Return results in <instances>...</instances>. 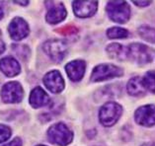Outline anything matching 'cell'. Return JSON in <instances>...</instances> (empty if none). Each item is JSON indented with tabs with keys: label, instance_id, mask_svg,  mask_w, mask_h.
<instances>
[{
	"label": "cell",
	"instance_id": "6da1fadb",
	"mask_svg": "<svg viewBox=\"0 0 155 146\" xmlns=\"http://www.w3.org/2000/svg\"><path fill=\"white\" fill-rule=\"evenodd\" d=\"M123 108L115 102H108L101 108L99 113L100 122L104 126H112L122 115Z\"/></svg>",
	"mask_w": 155,
	"mask_h": 146
},
{
	"label": "cell",
	"instance_id": "7a4b0ae2",
	"mask_svg": "<svg viewBox=\"0 0 155 146\" xmlns=\"http://www.w3.org/2000/svg\"><path fill=\"white\" fill-rule=\"evenodd\" d=\"M48 136L51 143L58 144L59 146H65L71 142L73 134L64 123L58 122L48 129Z\"/></svg>",
	"mask_w": 155,
	"mask_h": 146
},
{
	"label": "cell",
	"instance_id": "3957f363",
	"mask_svg": "<svg viewBox=\"0 0 155 146\" xmlns=\"http://www.w3.org/2000/svg\"><path fill=\"white\" fill-rule=\"evenodd\" d=\"M109 17L117 23H126L130 19V9L126 1H110L107 4Z\"/></svg>",
	"mask_w": 155,
	"mask_h": 146
},
{
	"label": "cell",
	"instance_id": "277c9868",
	"mask_svg": "<svg viewBox=\"0 0 155 146\" xmlns=\"http://www.w3.org/2000/svg\"><path fill=\"white\" fill-rule=\"evenodd\" d=\"M127 57L139 64H146L152 61L153 50L145 44L134 43L127 47Z\"/></svg>",
	"mask_w": 155,
	"mask_h": 146
},
{
	"label": "cell",
	"instance_id": "5b68a950",
	"mask_svg": "<svg viewBox=\"0 0 155 146\" xmlns=\"http://www.w3.org/2000/svg\"><path fill=\"white\" fill-rule=\"evenodd\" d=\"M123 75V70L113 64H100L94 68L91 79L94 82H100Z\"/></svg>",
	"mask_w": 155,
	"mask_h": 146
},
{
	"label": "cell",
	"instance_id": "8992f818",
	"mask_svg": "<svg viewBox=\"0 0 155 146\" xmlns=\"http://www.w3.org/2000/svg\"><path fill=\"white\" fill-rule=\"evenodd\" d=\"M44 50L55 62H60L65 57L67 46L59 40H48L44 44Z\"/></svg>",
	"mask_w": 155,
	"mask_h": 146
},
{
	"label": "cell",
	"instance_id": "52a82bcc",
	"mask_svg": "<svg viewBox=\"0 0 155 146\" xmlns=\"http://www.w3.org/2000/svg\"><path fill=\"white\" fill-rule=\"evenodd\" d=\"M1 98L5 103H20L23 98V89L18 82H9L3 86Z\"/></svg>",
	"mask_w": 155,
	"mask_h": 146
},
{
	"label": "cell",
	"instance_id": "ba28073f",
	"mask_svg": "<svg viewBox=\"0 0 155 146\" xmlns=\"http://www.w3.org/2000/svg\"><path fill=\"white\" fill-rule=\"evenodd\" d=\"M134 118L138 125L151 126L155 125V106L145 105L138 108L134 114Z\"/></svg>",
	"mask_w": 155,
	"mask_h": 146
},
{
	"label": "cell",
	"instance_id": "9c48e42d",
	"mask_svg": "<svg viewBox=\"0 0 155 146\" xmlns=\"http://www.w3.org/2000/svg\"><path fill=\"white\" fill-rule=\"evenodd\" d=\"M9 34L15 41H20L26 38L29 34V26L22 18H15L9 25Z\"/></svg>",
	"mask_w": 155,
	"mask_h": 146
},
{
	"label": "cell",
	"instance_id": "30bf717a",
	"mask_svg": "<svg viewBox=\"0 0 155 146\" xmlns=\"http://www.w3.org/2000/svg\"><path fill=\"white\" fill-rule=\"evenodd\" d=\"M44 83L46 87L52 93H59L64 88V81L58 70H54L48 72L44 77Z\"/></svg>",
	"mask_w": 155,
	"mask_h": 146
},
{
	"label": "cell",
	"instance_id": "8fae6325",
	"mask_svg": "<svg viewBox=\"0 0 155 146\" xmlns=\"http://www.w3.org/2000/svg\"><path fill=\"white\" fill-rule=\"evenodd\" d=\"M98 2L96 1H74L73 10L74 13L80 18L90 17L95 14L97 10Z\"/></svg>",
	"mask_w": 155,
	"mask_h": 146
},
{
	"label": "cell",
	"instance_id": "7c38bea8",
	"mask_svg": "<svg viewBox=\"0 0 155 146\" xmlns=\"http://www.w3.org/2000/svg\"><path fill=\"white\" fill-rule=\"evenodd\" d=\"M86 63L82 60H74L69 62L65 66V70L67 75L72 81H79L82 79L83 75L85 73Z\"/></svg>",
	"mask_w": 155,
	"mask_h": 146
},
{
	"label": "cell",
	"instance_id": "4fadbf2b",
	"mask_svg": "<svg viewBox=\"0 0 155 146\" xmlns=\"http://www.w3.org/2000/svg\"><path fill=\"white\" fill-rule=\"evenodd\" d=\"M52 6L48 8L47 21L50 24H56L61 22L66 16V10L62 3H51Z\"/></svg>",
	"mask_w": 155,
	"mask_h": 146
},
{
	"label": "cell",
	"instance_id": "5bb4252c",
	"mask_svg": "<svg viewBox=\"0 0 155 146\" xmlns=\"http://www.w3.org/2000/svg\"><path fill=\"white\" fill-rule=\"evenodd\" d=\"M0 70L6 76L12 77L20 73L21 67L14 57H5L0 60Z\"/></svg>",
	"mask_w": 155,
	"mask_h": 146
},
{
	"label": "cell",
	"instance_id": "9a60e30c",
	"mask_svg": "<svg viewBox=\"0 0 155 146\" xmlns=\"http://www.w3.org/2000/svg\"><path fill=\"white\" fill-rule=\"evenodd\" d=\"M50 102V97L46 93L44 89L41 87H37L31 92L30 95V104L34 108H41L48 104Z\"/></svg>",
	"mask_w": 155,
	"mask_h": 146
},
{
	"label": "cell",
	"instance_id": "2e32d148",
	"mask_svg": "<svg viewBox=\"0 0 155 146\" xmlns=\"http://www.w3.org/2000/svg\"><path fill=\"white\" fill-rule=\"evenodd\" d=\"M107 52L111 57L119 59V60H124V59L127 58V47L118 43L109 44L107 47Z\"/></svg>",
	"mask_w": 155,
	"mask_h": 146
},
{
	"label": "cell",
	"instance_id": "e0dca14e",
	"mask_svg": "<svg viewBox=\"0 0 155 146\" xmlns=\"http://www.w3.org/2000/svg\"><path fill=\"white\" fill-rule=\"evenodd\" d=\"M128 94L131 96H141L145 94V88L143 86L142 79L140 77H134L128 81L127 86Z\"/></svg>",
	"mask_w": 155,
	"mask_h": 146
},
{
	"label": "cell",
	"instance_id": "ac0fdd59",
	"mask_svg": "<svg viewBox=\"0 0 155 146\" xmlns=\"http://www.w3.org/2000/svg\"><path fill=\"white\" fill-rule=\"evenodd\" d=\"M138 34L142 39L149 43L155 44V29L148 27V26H141L138 29Z\"/></svg>",
	"mask_w": 155,
	"mask_h": 146
},
{
	"label": "cell",
	"instance_id": "d6986e66",
	"mask_svg": "<svg viewBox=\"0 0 155 146\" xmlns=\"http://www.w3.org/2000/svg\"><path fill=\"white\" fill-rule=\"evenodd\" d=\"M142 83L145 90L155 93V71H148L142 78Z\"/></svg>",
	"mask_w": 155,
	"mask_h": 146
},
{
	"label": "cell",
	"instance_id": "ffe728a7",
	"mask_svg": "<svg viewBox=\"0 0 155 146\" xmlns=\"http://www.w3.org/2000/svg\"><path fill=\"white\" fill-rule=\"evenodd\" d=\"M107 36L110 39H124L128 36V32L126 29L120 27H113L108 30Z\"/></svg>",
	"mask_w": 155,
	"mask_h": 146
},
{
	"label": "cell",
	"instance_id": "44dd1931",
	"mask_svg": "<svg viewBox=\"0 0 155 146\" xmlns=\"http://www.w3.org/2000/svg\"><path fill=\"white\" fill-rule=\"evenodd\" d=\"M13 51L22 59H26L29 57L30 54V50L28 48V47L20 46V44H15V46H13Z\"/></svg>",
	"mask_w": 155,
	"mask_h": 146
},
{
	"label": "cell",
	"instance_id": "7402d4cb",
	"mask_svg": "<svg viewBox=\"0 0 155 146\" xmlns=\"http://www.w3.org/2000/svg\"><path fill=\"white\" fill-rule=\"evenodd\" d=\"M10 136H11V130L9 127L0 125V143L9 139Z\"/></svg>",
	"mask_w": 155,
	"mask_h": 146
},
{
	"label": "cell",
	"instance_id": "603a6c76",
	"mask_svg": "<svg viewBox=\"0 0 155 146\" xmlns=\"http://www.w3.org/2000/svg\"><path fill=\"white\" fill-rule=\"evenodd\" d=\"M58 31H59V34H61L63 36H72V35H75V34H77L78 30L76 27L70 25V26H66V27L59 29Z\"/></svg>",
	"mask_w": 155,
	"mask_h": 146
},
{
	"label": "cell",
	"instance_id": "cb8c5ba5",
	"mask_svg": "<svg viewBox=\"0 0 155 146\" xmlns=\"http://www.w3.org/2000/svg\"><path fill=\"white\" fill-rule=\"evenodd\" d=\"M3 146H22V142L19 138H15L14 140H12L11 142H9V143H7Z\"/></svg>",
	"mask_w": 155,
	"mask_h": 146
},
{
	"label": "cell",
	"instance_id": "d4e9b609",
	"mask_svg": "<svg viewBox=\"0 0 155 146\" xmlns=\"http://www.w3.org/2000/svg\"><path fill=\"white\" fill-rule=\"evenodd\" d=\"M134 5H137V6L144 7V6H147V5L151 4V2H150V1H141V2H138V1H134Z\"/></svg>",
	"mask_w": 155,
	"mask_h": 146
},
{
	"label": "cell",
	"instance_id": "484cf974",
	"mask_svg": "<svg viewBox=\"0 0 155 146\" xmlns=\"http://www.w3.org/2000/svg\"><path fill=\"white\" fill-rule=\"evenodd\" d=\"M0 35H1V34H0ZM4 50H5V44L1 40V38H0V54H1L3 51H4Z\"/></svg>",
	"mask_w": 155,
	"mask_h": 146
},
{
	"label": "cell",
	"instance_id": "4316f807",
	"mask_svg": "<svg viewBox=\"0 0 155 146\" xmlns=\"http://www.w3.org/2000/svg\"><path fill=\"white\" fill-rule=\"evenodd\" d=\"M141 146H155V142H147V143L142 144Z\"/></svg>",
	"mask_w": 155,
	"mask_h": 146
},
{
	"label": "cell",
	"instance_id": "83f0119b",
	"mask_svg": "<svg viewBox=\"0 0 155 146\" xmlns=\"http://www.w3.org/2000/svg\"><path fill=\"white\" fill-rule=\"evenodd\" d=\"M3 17V10H2V8L0 7V19Z\"/></svg>",
	"mask_w": 155,
	"mask_h": 146
},
{
	"label": "cell",
	"instance_id": "f1b7e54d",
	"mask_svg": "<svg viewBox=\"0 0 155 146\" xmlns=\"http://www.w3.org/2000/svg\"><path fill=\"white\" fill-rule=\"evenodd\" d=\"M39 146H45V145H39Z\"/></svg>",
	"mask_w": 155,
	"mask_h": 146
}]
</instances>
